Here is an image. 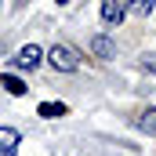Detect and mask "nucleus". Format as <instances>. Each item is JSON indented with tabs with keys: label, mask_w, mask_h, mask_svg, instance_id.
Instances as JSON below:
<instances>
[{
	"label": "nucleus",
	"mask_w": 156,
	"mask_h": 156,
	"mask_svg": "<svg viewBox=\"0 0 156 156\" xmlns=\"http://www.w3.org/2000/svg\"><path fill=\"white\" fill-rule=\"evenodd\" d=\"M0 55H4V40H0Z\"/></svg>",
	"instance_id": "obj_11"
},
{
	"label": "nucleus",
	"mask_w": 156,
	"mask_h": 156,
	"mask_svg": "<svg viewBox=\"0 0 156 156\" xmlns=\"http://www.w3.org/2000/svg\"><path fill=\"white\" fill-rule=\"evenodd\" d=\"M15 145H18V131L0 127V156H15Z\"/></svg>",
	"instance_id": "obj_5"
},
{
	"label": "nucleus",
	"mask_w": 156,
	"mask_h": 156,
	"mask_svg": "<svg viewBox=\"0 0 156 156\" xmlns=\"http://www.w3.org/2000/svg\"><path fill=\"white\" fill-rule=\"evenodd\" d=\"M44 58L51 62V69H55V73H76V69H80L76 51H73V47H66V44H55L51 51H44Z\"/></svg>",
	"instance_id": "obj_1"
},
{
	"label": "nucleus",
	"mask_w": 156,
	"mask_h": 156,
	"mask_svg": "<svg viewBox=\"0 0 156 156\" xmlns=\"http://www.w3.org/2000/svg\"><path fill=\"white\" fill-rule=\"evenodd\" d=\"M37 113H40L44 120H58V116H66V105H62V102H40Z\"/></svg>",
	"instance_id": "obj_6"
},
{
	"label": "nucleus",
	"mask_w": 156,
	"mask_h": 156,
	"mask_svg": "<svg viewBox=\"0 0 156 156\" xmlns=\"http://www.w3.org/2000/svg\"><path fill=\"white\" fill-rule=\"evenodd\" d=\"M142 69H145V73H156V55H145V58H142Z\"/></svg>",
	"instance_id": "obj_10"
},
{
	"label": "nucleus",
	"mask_w": 156,
	"mask_h": 156,
	"mask_svg": "<svg viewBox=\"0 0 156 156\" xmlns=\"http://www.w3.org/2000/svg\"><path fill=\"white\" fill-rule=\"evenodd\" d=\"M138 127L149 131V134H156V109H145V113L138 116Z\"/></svg>",
	"instance_id": "obj_8"
},
{
	"label": "nucleus",
	"mask_w": 156,
	"mask_h": 156,
	"mask_svg": "<svg viewBox=\"0 0 156 156\" xmlns=\"http://www.w3.org/2000/svg\"><path fill=\"white\" fill-rule=\"evenodd\" d=\"M127 15V4L123 0H102V22L105 26H120Z\"/></svg>",
	"instance_id": "obj_3"
},
{
	"label": "nucleus",
	"mask_w": 156,
	"mask_h": 156,
	"mask_svg": "<svg viewBox=\"0 0 156 156\" xmlns=\"http://www.w3.org/2000/svg\"><path fill=\"white\" fill-rule=\"evenodd\" d=\"M91 51L98 55V58H116V44L105 37V33H98V37H91Z\"/></svg>",
	"instance_id": "obj_4"
},
{
	"label": "nucleus",
	"mask_w": 156,
	"mask_h": 156,
	"mask_svg": "<svg viewBox=\"0 0 156 156\" xmlns=\"http://www.w3.org/2000/svg\"><path fill=\"white\" fill-rule=\"evenodd\" d=\"M153 7H156V0H153Z\"/></svg>",
	"instance_id": "obj_12"
},
{
	"label": "nucleus",
	"mask_w": 156,
	"mask_h": 156,
	"mask_svg": "<svg viewBox=\"0 0 156 156\" xmlns=\"http://www.w3.org/2000/svg\"><path fill=\"white\" fill-rule=\"evenodd\" d=\"M0 87H4L7 94H26V83L15 76V73H4V76H0Z\"/></svg>",
	"instance_id": "obj_7"
},
{
	"label": "nucleus",
	"mask_w": 156,
	"mask_h": 156,
	"mask_svg": "<svg viewBox=\"0 0 156 156\" xmlns=\"http://www.w3.org/2000/svg\"><path fill=\"white\" fill-rule=\"evenodd\" d=\"M40 62H44V51H40L37 44H26V47L15 55V66H18V69H37Z\"/></svg>",
	"instance_id": "obj_2"
},
{
	"label": "nucleus",
	"mask_w": 156,
	"mask_h": 156,
	"mask_svg": "<svg viewBox=\"0 0 156 156\" xmlns=\"http://www.w3.org/2000/svg\"><path fill=\"white\" fill-rule=\"evenodd\" d=\"M127 7H131L134 15H153V11H156V7H153V0H131Z\"/></svg>",
	"instance_id": "obj_9"
}]
</instances>
